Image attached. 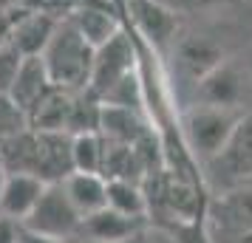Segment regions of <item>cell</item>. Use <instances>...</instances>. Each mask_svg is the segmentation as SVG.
<instances>
[{
    "instance_id": "obj_22",
    "label": "cell",
    "mask_w": 252,
    "mask_h": 243,
    "mask_svg": "<svg viewBox=\"0 0 252 243\" xmlns=\"http://www.w3.org/2000/svg\"><path fill=\"white\" fill-rule=\"evenodd\" d=\"M161 3L170 6L176 14H201V12H210V9L224 6L227 0H161Z\"/></svg>"
},
{
    "instance_id": "obj_2",
    "label": "cell",
    "mask_w": 252,
    "mask_h": 243,
    "mask_svg": "<svg viewBox=\"0 0 252 243\" xmlns=\"http://www.w3.org/2000/svg\"><path fill=\"white\" fill-rule=\"evenodd\" d=\"M241 116H244V110L193 102L182 113V136H184L187 150L193 153L201 164L213 162L218 153L224 150L232 130L238 128Z\"/></svg>"
},
{
    "instance_id": "obj_5",
    "label": "cell",
    "mask_w": 252,
    "mask_h": 243,
    "mask_svg": "<svg viewBox=\"0 0 252 243\" xmlns=\"http://www.w3.org/2000/svg\"><path fill=\"white\" fill-rule=\"evenodd\" d=\"M80 223L82 215L68 201L63 184H48L37 201V207L32 209V215L23 220V226L40 232V235H48V238H60V241H74L80 235Z\"/></svg>"
},
{
    "instance_id": "obj_27",
    "label": "cell",
    "mask_w": 252,
    "mask_h": 243,
    "mask_svg": "<svg viewBox=\"0 0 252 243\" xmlns=\"http://www.w3.org/2000/svg\"><path fill=\"white\" fill-rule=\"evenodd\" d=\"M0 9L12 12V9H23V0H0Z\"/></svg>"
},
{
    "instance_id": "obj_16",
    "label": "cell",
    "mask_w": 252,
    "mask_h": 243,
    "mask_svg": "<svg viewBox=\"0 0 252 243\" xmlns=\"http://www.w3.org/2000/svg\"><path fill=\"white\" fill-rule=\"evenodd\" d=\"M99 133L108 141H116V144H139L145 136H150L148 128H145V119L139 116L136 108L108 105V102H102Z\"/></svg>"
},
{
    "instance_id": "obj_1",
    "label": "cell",
    "mask_w": 252,
    "mask_h": 243,
    "mask_svg": "<svg viewBox=\"0 0 252 243\" xmlns=\"http://www.w3.org/2000/svg\"><path fill=\"white\" fill-rule=\"evenodd\" d=\"M94 51L96 48L80 34V28L71 23L68 17H60L54 34L48 40L46 51L40 54L46 62V71L51 77V85H57L63 91H85L91 82L94 68Z\"/></svg>"
},
{
    "instance_id": "obj_13",
    "label": "cell",
    "mask_w": 252,
    "mask_h": 243,
    "mask_svg": "<svg viewBox=\"0 0 252 243\" xmlns=\"http://www.w3.org/2000/svg\"><path fill=\"white\" fill-rule=\"evenodd\" d=\"M46 187L48 184L34 173H6L0 187V215H9L23 223L37 207Z\"/></svg>"
},
{
    "instance_id": "obj_11",
    "label": "cell",
    "mask_w": 252,
    "mask_h": 243,
    "mask_svg": "<svg viewBox=\"0 0 252 243\" xmlns=\"http://www.w3.org/2000/svg\"><path fill=\"white\" fill-rule=\"evenodd\" d=\"M65 17L80 28V34L94 48H99L102 43H108L114 34H119L125 28L122 20L114 14V9H108L99 0H80V3H74L65 12Z\"/></svg>"
},
{
    "instance_id": "obj_6",
    "label": "cell",
    "mask_w": 252,
    "mask_h": 243,
    "mask_svg": "<svg viewBox=\"0 0 252 243\" xmlns=\"http://www.w3.org/2000/svg\"><path fill=\"white\" fill-rule=\"evenodd\" d=\"M136 46L125 28L114 34L108 43L94 51V68H91V82H88V91L96 93L102 99L105 93L111 91L114 85L130 77L136 71Z\"/></svg>"
},
{
    "instance_id": "obj_25",
    "label": "cell",
    "mask_w": 252,
    "mask_h": 243,
    "mask_svg": "<svg viewBox=\"0 0 252 243\" xmlns=\"http://www.w3.org/2000/svg\"><path fill=\"white\" fill-rule=\"evenodd\" d=\"M12 20H14V9H12V12L0 9V43L6 40V34H9V26H12Z\"/></svg>"
},
{
    "instance_id": "obj_21",
    "label": "cell",
    "mask_w": 252,
    "mask_h": 243,
    "mask_svg": "<svg viewBox=\"0 0 252 243\" xmlns=\"http://www.w3.org/2000/svg\"><path fill=\"white\" fill-rule=\"evenodd\" d=\"M20 62H23V54H20L9 40H3V43H0V96L9 93L14 77H17Z\"/></svg>"
},
{
    "instance_id": "obj_26",
    "label": "cell",
    "mask_w": 252,
    "mask_h": 243,
    "mask_svg": "<svg viewBox=\"0 0 252 243\" xmlns=\"http://www.w3.org/2000/svg\"><path fill=\"white\" fill-rule=\"evenodd\" d=\"M238 62L244 65V71H247V77H250V82H252V43H250L247 48H244V54H241Z\"/></svg>"
},
{
    "instance_id": "obj_28",
    "label": "cell",
    "mask_w": 252,
    "mask_h": 243,
    "mask_svg": "<svg viewBox=\"0 0 252 243\" xmlns=\"http://www.w3.org/2000/svg\"><path fill=\"white\" fill-rule=\"evenodd\" d=\"M3 178H6V170H3V167H0V187H3Z\"/></svg>"
},
{
    "instance_id": "obj_4",
    "label": "cell",
    "mask_w": 252,
    "mask_h": 243,
    "mask_svg": "<svg viewBox=\"0 0 252 243\" xmlns=\"http://www.w3.org/2000/svg\"><path fill=\"white\" fill-rule=\"evenodd\" d=\"M193 96H195V102L244 110V102H250V96H252V82L241 62L224 59L221 65H216L207 77H201V80L195 82Z\"/></svg>"
},
{
    "instance_id": "obj_18",
    "label": "cell",
    "mask_w": 252,
    "mask_h": 243,
    "mask_svg": "<svg viewBox=\"0 0 252 243\" xmlns=\"http://www.w3.org/2000/svg\"><path fill=\"white\" fill-rule=\"evenodd\" d=\"M0 167L6 173L37 175V133L32 128L0 139Z\"/></svg>"
},
{
    "instance_id": "obj_12",
    "label": "cell",
    "mask_w": 252,
    "mask_h": 243,
    "mask_svg": "<svg viewBox=\"0 0 252 243\" xmlns=\"http://www.w3.org/2000/svg\"><path fill=\"white\" fill-rule=\"evenodd\" d=\"M139 229H142V218H130V215H122L116 209L105 207L88 218H82L77 238L88 243H127L136 241Z\"/></svg>"
},
{
    "instance_id": "obj_10",
    "label": "cell",
    "mask_w": 252,
    "mask_h": 243,
    "mask_svg": "<svg viewBox=\"0 0 252 243\" xmlns=\"http://www.w3.org/2000/svg\"><path fill=\"white\" fill-rule=\"evenodd\" d=\"M71 141H74V136L65 133V130L37 133V175H40L46 184H60L65 175L74 173Z\"/></svg>"
},
{
    "instance_id": "obj_23",
    "label": "cell",
    "mask_w": 252,
    "mask_h": 243,
    "mask_svg": "<svg viewBox=\"0 0 252 243\" xmlns=\"http://www.w3.org/2000/svg\"><path fill=\"white\" fill-rule=\"evenodd\" d=\"M20 229H23L20 220L0 215V243H20Z\"/></svg>"
},
{
    "instance_id": "obj_19",
    "label": "cell",
    "mask_w": 252,
    "mask_h": 243,
    "mask_svg": "<svg viewBox=\"0 0 252 243\" xmlns=\"http://www.w3.org/2000/svg\"><path fill=\"white\" fill-rule=\"evenodd\" d=\"M108 207L130 215V218H145L148 215V195L139 181L133 178H108Z\"/></svg>"
},
{
    "instance_id": "obj_15",
    "label": "cell",
    "mask_w": 252,
    "mask_h": 243,
    "mask_svg": "<svg viewBox=\"0 0 252 243\" xmlns=\"http://www.w3.org/2000/svg\"><path fill=\"white\" fill-rule=\"evenodd\" d=\"M60 184H63L68 201L74 204V209L80 212L82 218H88V215H94V212H99V209L108 207V178L105 175L74 170Z\"/></svg>"
},
{
    "instance_id": "obj_14",
    "label": "cell",
    "mask_w": 252,
    "mask_h": 243,
    "mask_svg": "<svg viewBox=\"0 0 252 243\" xmlns=\"http://www.w3.org/2000/svg\"><path fill=\"white\" fill-rule=\"evenodd\" d=\"M48 91H51V77H48L43 57H23L20 68H17V77H14L12 88H9L6 96L29 116V110H32Z\"/></svg>"
},
{
    "instance_id": "obj_24",
    "label": "cell",
    "mask_w": 252,
    "mask_h": 243,
    "mask_svg": "<svg viewBox=\"0 0 252 243\" xmlns=\"http://www.w3.org/2000/svg\"><path fill=\"white\" fill-rule=\"evenodd\" d=\"M20 243H68V241H60V238H48V235H40V232L23 226L20 229Z\"/></svg>"
},
{
    "instance_id": "obj_3",
    "label": "cell",
    "mask_w": 252,
    "mask_h": 243,
    "mask_svg": "<svg viewBox=\"0 0 252 243\" xmlns=\"http://www.w3.org/2000/svg\"><path fill=\"white\" fill-rule=\"evenodd\" d=\"M204 167L210 170V178L224 189L247 184L252 178V108L241 116L238 128L232 130L224 150Z\"/></svg>"
},
{
    "instance_id": "obj_17",
    "label": "cell",
    "mask_w": 252,
    "mask_h": 243,
    "mask_svg": "<svg viewBox=\"0 0 252 243\" xmlns=\"http://www.w3.org/2000/svg\"><path fill=\"white\" fill-rule=\"evenodd\" d=\"M71 102H74V93L51 85V91L29 110V128L37 130V133H48V130H65L68 133Z\"/></svg>"
},
{
    "instance_id": "obj_20",
    "label": "cell",
    "mask_w": 252,
    "mask_h": 243,
    "mask_svg": "<svg viewBox=\"0 0 252 243\" xmlns=\"http://www.w3.org/2000/svg\"><path fill=\"white\" fill-rule=\"evenodd\" d=\"M71 153H74V170L82 173H99L105 167V139L99 130L91 133H77L71 141Z\"/></svg>"
},
{
    "instance_id": "obj_7",
    "label": "cell",
    "mask_w": 252,
    "mask_h": 243,
    "mask_svg": "<svg viewBox=\"0 0 252 243\" xmlns=\"http://www.w3.org/2000/svg\"><path fill=\"white\" fill-rule=\"evenodd\" d=\"M125 6L139 37L156 51H170L179 40L182 14H176L161 0H125Z\"/></svg>"
},
{
    "instance_id": "obj_9",
    "label": "cell",
    "mask_w": 252,
    "mask_h": 243,
    "mask_svg": "<svg viewBox=\"0 0 252 243\" xmlns=\"http://www.w3.org/2000/svg\"><path fill=\"white\" fill-rule=\"evenodd\" d=\"M60 17L63 14H54L51 9H17L6 40L23 57H40L57 28Z\"/></svg>"
},
{
    "instance_id": "obj_8",
    "label": "cell",
    "mask_w": 252,
    "mask_h": 243,
    "mask_svg": "<svg viewBox=\"0 0 252 243\" xmlns=\"http://www.w3.org/2000/svg\"><path fill=\"white\" fill-rule=\"evenodd\" d=\"M173 59H176V71L182 74L184 80L195 88V82L207 77L210 71L221 65L227 54H224V46L213 40L207 34H179V40L173 43L170 48Z\"/></svg>"
}]
</instances>
